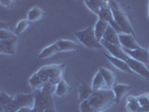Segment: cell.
<instances>
[{
	"label": "cell",
	"instance_id": "9a60e30c",
	"mask_svg": "<svg viewBox=\"0 0 149 112\" xmlns=\"http://www.w3.org/2000/svg\"><path fill=\"white\" fill-rule=\"evenodd\" d=\"M93 89L92 86H90L89 84H86L85 82H81L79 84V100H80V103L88 100L92 94H93Z\"/></svg>",
	"mask_w": 149,
	"mask_h": 112
},
{
	"label": "cell",
	"instance_id": "1f68e13d",
	"mask_svg": "<svg viewBox=\"0 0 149 112\" xmlns=\"http://www.w3.org/2000/svg\"><path fill=\"white\" fill-rule=\"evenodd\" d=\"M44 112H57L55 110V108H49V109H47V110H45Z\"/></svg>",
	"mask_w": 149,
	"mask_h": 112
},
{
	"label": "cell",
	"instance_id": "2e32d148",
	"mask_svg": "<svg viewBox=\"0 0 149 112\" xmlns=\"http://www.w3.org/2000/svg\"><path fill=\"white\" fill-rule=\"evenodd\" d=\"M105 57L110 61V63H111L114 67H117L118 70L122 71V72H126V73H132L131 68L129 67V65L127 64L126 61L116 58V57H113V56H111V55H105Z\"/></svg>",
	"mask_w": 149,
	"mask_h": 112
},
{
	"label": "cell",
	"instance_id": "7402d4cb",
	"mask_svg": "<svg viewBox=\"0 0 149 112\" xmlns=\"http://www.w3.org/2000/svg\"><path fill=\"white\" fill-rule=\"evenodd\" d=\"M70 91H71V88H70V85L67 84V82L65 80H62L61 82H58L56 84V92H55V94L57 97H66L67 94L70 93Z\"/></svg>",
	"mask_w": 149,
	"mask_h": 112
},
{
	"label": "cell",
	"instance_id": "603a6c76",
	"mask_svg": "<svg viewBox=\"0 0 149 112\" xmlns=\"http://www.w3.org/2000/svg\"><path fill=\"white\" fill-rule=\"evenodd\" d=\"M28 83H29L30 88L34 90H36V91H39V90L45 85V83L43 82V80L38 76L37 73H34V74L30 76Z\"/></svg>",
	"mask_w": 149,
	"mask_h": 112
},
{
	"label": "cell",
	"instance_id": "52a82bcc",
	"mask_svg": "<svg viewBox=\"0 0 149 112\" xmlns=\"http://www.w3.org/2000/svg\"><path fill=\"white\" fill-rule=\"evenodd\" d=\"M126 62L129 65V67L131 68L132 73H137L138 75L142 76L143 79L149 80V68L146 66V64H143V63L139 62V61L134 60V58H130V57Z\"/></svg>",
	"mask_w": 149,
	"mask_h": 112
},
{
	"label": "cell",
	"instance_id": "8992f818",
	"mask_svg": "<svg viewBox=\"0 0 149 112\" xmlns=\"http://www.w3.org/2000/svg\"><path fill=\"white\" fill-rule=\"evenodd\" d=\"M34 97H35V104H34V106H38V108L43 109L44 111L49 109V108H54L53 95H47V94H44L40 91H36L34 93Z\"/></svg>",
	"mask_w": 149,
	"mask_h": 112
},
{
	"label": "cell",
	"instance_id": "4dcf8cb0",
	"mask_svg": "<svg viewBox=\"0 0 149 112\" xmlns=\"http://www.w3.org/2000/svg\"><path fill=\"white\" fill-rule=\"evenodd\" d=\"M31 112H44V110H43V109H40V108H38V106H33Z\"/></svg>",
	"mask_w": 149,
	"mask_h": 112
},
{
	"label": "cell",
	"instance_id": "8fae6325",
	"mask_svg": "<svg viewBox=\"0 0 149 112\" xmlns=\"http://www.w3.org/2000/svg\"><path fill=\"white\" fill-rule=\"evenodd\" d=\"M84 3L93 14H95L97 16L100 15V13L104 8L109 7V1H104V0H85Z\"/></svg>",
	"mask_w": 149,
	"mask_h": 112
},
{
	"label": "cell",
	"instance_id": "7c38bea8",
	"mask_svg": "<svg viewBox=\"0 0 149 112\" xmlns=\"http://www.w3.org/2000/svg\"><path fill=\"white\" fill-rule=\"evenodd\" d=\"M112 92L114 94V99H116V102L119 103L120 101L126 97L128 92L131 90V86L130 85H127V84H114L112 86Z\"/></svg>",
	"mask_w": 149,
	"mask_h": 112
},
{
	"label": "cell",
	"instance_id": "5bb4252c",
	"mask_svg": "<svg viewBox=\"0 0 149 112\" xmlns=\"http://www.w3.org/2000/svg\"><path fill=\"white\" fill-rule=\"evenodd\" d=\"M56 45L60 52H70V51H79L80 45L70 39H60L56 42Z\"/></svg>",
	"mask_w": 149,
	"mask_h": 112
},
{
	"label": "cell",
	"instance_id": "d6986e66",
	"mask_svg": "<svg viewBox=\"0 0 149 112\" xmlns=\"http://www.w3.org/2000/svg\"><path fill=\"white\" fill-rule=\"evenodd\" d=\"M109 27V24L105 22L104 20H101V19H97V22H95V26L93 27L94 28V34H95V37L101 43L102 38L104 36L105 31Z\"/></svg>",
	"mask_w": 149,
	"mask_h": 112
},
{
	"label": "cell",
	"instance_id": "30bf717a",
	"mask_svg": "<svg viewBox=\"0 0 149 112\" xmlns=\"http://www.w3.org/2000/svg\"><path fill=\"white\" fill-rule=\"evenodd\" d=\"M101 44H102V46L109 52V54H110L111 56H113V57L119 58V60H122V61H127L128 58H129V56L123 52V49H122L121 46L108 44V43H101Z\"/></svg>",
	"mask_w": 149,
	"mask_h": 112
},
{
	"label": "cell",
	"instance_id": "9c48e42d",
	"mask_svg": "<svg viewBox=\"0 0 149 112\" xmlns=\"http://www.w3.org/2000/svg\"><path fill=\"white\" fill-rule=\"evenodd\" d=\"M123 52L127 54L130 58H134L136 61H139L143 64H148L149 63V51L145 49V48H139V49H125L122 48Z\"/></svg>",
	"mask_w": 149,
	"mask_h": 112
},
{
	"label": "cell",
	"instance_id": "4316f807",
	"mask_svg": "<svg viewBox=\"0 0 149 112\" xmlns=\"http://www.w3.org/2000/svg\"><path fill=\"white\" fill-rule=\"evenodd\" d=\"M13 101V97H10V95H8L6 92H1L0 93V109H3V108H6L8 105L10 104V102Z\"/></svg>",
	"mask_w": 149,
	"mask_h": 112
},
{
	"label": "cell",
	"instance_id": "f546056e",
	"mask_svg": "<svg viewBox=\"0 0 149 112\" xmlns=\"http://www.w3.org/2000/svg\"><path fill=\"white\" fill-rule=\"evenodd\" d=\"M31 109L33 108H22V109H20V110H18L17 112H31Z\"/></svg>",
	"mask_w": 149,
	"mask_h": 112
},
{
	"label": "cell",
	"instance_id": "3957f363",
	"mask_svg": "<svg viewBox=\"0 0 149 112\" xmlns=\"http://www.w3.org/2000/svg\"><path fill=\"white\" fill-rule=\"evenodd\" d=\"M109 7L111 9L114 22L118 24V26L121 28L122 33L130 34V35H134V31L132 26H131V22L129 20L127 14L122 10V8L120 7L119 3L117 1H109Z\"/></svg>",
	"mask_w": 149,
	"mask_h": 112
},
{
	"label": "cell",
	"instance_id": "f1b7e54d",
	"mask_svg": "<svg viewBox=\"0 0 149 112\" xmlns=\"http://www.w3.org/2000/svg\"><path fill=\"white\" fill-rule=\"evenodd\" d=\"M0 5L6 8H14L16 5V1H14V0H1Z\"/></svg>",
	"mask_w": 149,
	"mask_h": 112
},
{
	"label": "cell",
	"instance_id": "44dd1931",
	"mask_svg": "<svg viewBox=\"0 0 149 112\" xmlns=\"http://www.w3.org/2000/svg\"><path fill=\"white\" fill-rule=\"evenodd\" d=\"M58 52H60V49H58L57 45H56V43H54V44L45 47L44 49H42V52L39 53L38 57L39 58H48V57H51L54 54H56V53Z\"/></svg>",
	"mask_w": 149,
	"mask_h": 112
},
{
	"label": "cell",
	"instance_id": "6da1fadb",
	"mask_svg": "<svg viewBox=\"0 0 149 112\" xmlns=\"http://www.w3.org/2000/svg\"><path fill=\"white\" fill-rule=\"evenodd\" d=\"M116 103L112 90H103L93 92V94L85 101L80 103L81 112H103Z\"/></svg>",
	"mask_w": 149,
	"mask_h": 112
},
{
	"label": "cell",
	"instance_id": "5b68a950",
	"mask_svg": "<svg viewBox=\"0 0 149 112\" xmlns=\"http://www.w3.org/2000/svg\"><path fill=\"white\" fill-rule=\"evenodd\" d=\"M74 35L76 39L82 45H84L85 47H88V48H91V49H101V48H103L102 44L95 37L93 27H88L85 29L79 30V31L75 33Z\"/></svg>",
	"mask_w": 149,
	"mask_h": 112
},
{
	"label": "cell",
	"instance_id": "cb8c5ba5",
	"mask_svg": "<svg viewBox=\"0 0 149 112\" xmlns=\"http://www.w3.org/2000/svg\"><path fill=\"white\" fill-rule=\"evenodd\" d=\"M127 110L128 112H139L140 106L137 97H127Z\"/></svg>",
	"mask_w": 149,
	"mask_h": 112
},
{
	"label": "cell",
	"instance_id": "277c9868",
	"mask_svg": "<svg viewBox=\"0 0 149 112\" xmlns=\"http://www.w3.org/2000/svg\"><path fill=\"white\" fill-rule=\"evenodd\" d=\"M18 44V36L9 29H0V53L6 55H15Z\"/></svg>",
	"mask_w": 149,
	"mask_h": 112
},
{
	"label": "cell",
	"instance_id": "83f0119b",
	"mask_svg": "<svg viewBox=\"0 0 149 112\" xmlns=\"http://www.w3.org/2000/svg\"><path fill=\"white\" fill-rule=\"evenodd\" d=\"M39 91L43 92L44 94H47V95H54L55 92H56V84L47 83V84H45L44 86L39 90Z\"/></svg>",
	"mask_w": 149,
	"mask_h": 112
},
{
	"label": "cell",
	"instance_id": "e0dca14e",
	"mask_svg": "<svg viewBox=\"0 0 149 112\" xmlns=\"http://www.w3.org/2000/svg\"><path fill=\"white\" fill-rule=\"evenodd\" d=\"M91 86H92V89H93L94 92L103 91V90H109L108 86H107V84H105V81H104V79H103V76H102V74H101L99 71H97V74L94 75Z\"/></svg>",
	"mask_w": 149,
	"mask_h": 112
},
{
	"label": "cell",
	"instance_id": "d4e9b609",
	"mask_svg": "<svg viewBox=\"0 0 149 112\" xmlns=\"http://www.w3.org/2000/svg\"><path fill=\"white\" fill-rule=\"evenodd\" d=\"M137 97L140 106L139 112H149V94H141Z\"/></svg>",
	"mask_w": 149,
	"mask_h": 112
},
{
	"label": "cell",
	"instance_id": "7a4b0ae2",
	"mask_svg": "<svg viewBox=\"0 0 149 112\" xmlns=\"http://www.w3.org/2000/svg\"><path fill=\"white\" fill-rule=\"evenodd\" d=\"M64 68H65V64H51V65L40 67L36 73L43 80L45 84L47 83L57 84L63 80L62 76L64 73Z\"/></svg>",
	"mask_w": 149,
	"mask_h": 112
},
{
	"label": "cell",
	"instance_id": "484cf974",
	"mask_svg": "<svg viewBox=\"0 0 149 112\" xmlns=\"http://www.w3.org/2000/svg\"><path fill=\"white\" fill-rule=\"evenodd\" d=\"M29 25H30V22L28 20V19H22V20H20V22L16 25L15 34L17 35V36H18L19 34H22L25 30L29 27Z\"/></svg>",
	"mask_w": 149,
	"mask_h": 112
},
{
	"label": "cell",
	"instance_id": "d6a6232c",
	"mask_svg": "<svg viewBox=\"0 0 149 112\" xmlns=\"http://www.w3.org/2000/svg\"><path fill=\"white\" fill-rule=\"evenodd\" d=\"M148 5H149V2H148ZM148 18H149V8H148Z\"/></svg>",
	"mask_w": 149,
	"mask_h": 112
},
{
	"label": "cell",
	"instance_id": "ac0fdd59",
	"mask_svg": "<svg viewBox=\"0 0 149 112\" xmlns=\"http://www.w3.org/2000/svg\"><path fill=\"white\" fill-rule=\"evenodd\" d=\"M99 72H100V73L102 74V76H103V79H104L105 84H107L108 89L111 90L112 86L116 84V75L113 74L112 71L108 70V68H105V67H100V68H99Z\"/></svg>",
	"mask_w": 149,
	"mask_h": 112
},
{
	"label": "cell",
	"instance_id": "ffe728a7",
	"mask_svg": "<svg viewBox=\"0 0 149 112\" xmlns=\"http://www.w3.org/2000/svg\"><path fill=\"white\" fill-rule=\"evenodd\" d=\"M45 17V11L42 10L39 7H33L27 13V19L29 22H37Z\"/></svg>",
	"mask_w": 149,
	"mask_h": 112
},
{
	"label": "cell",
	"instance_id": "4fadbf2b",
	"mask_svg": "<svg viewBox=\"0 0 149 112\" xmlns=\"http://www.w3.org/2000/svg\"><path fill=\"white\" fill-rule=\"evenodd\" d=\"M101 43H108V44L120 46L119 34L113 29L111 26H109L108 29H107V31H105L104 36H103V38H102V40H101Z\"/></svg>",
	"mask_w": 149,
	"mask_h": 112
},
{
	"label": "cell",
	"instance_id": "ba28073f",
	"mask_svg": "<svg viewBox=\"0 0 149 112\" xmlns=\"http://www.w3.org/2000/svg\"><path fill=\"white\" fill-rule=\"evenodd\" d=\"M119 42L120 46L125 49H139L141 48V46L139 45V43L137 42V39L134 38V35H130V34H119Z\"/></svg>",
	"mask_w": 149,
	"mask_h": 112
}]
</instances>
